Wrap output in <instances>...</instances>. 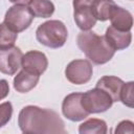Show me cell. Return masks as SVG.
Returning <instances> with one entry per match:
<instances>
[{
	"instance_id": "3957f363",
	"label": "cell",
	"mask_w": 134,
	"mask_h": 134,
	"mask_svg": "<svg viewBox=\"0 0 134 134\" xmlns=\"http://www.w3.org/2000/svg\"><path fill=\"white\" fill-rule=\"evenodd\" d=\"M68 31L65 24L59 20H49L39 25L36 38L39 43L49 48H60L67 41Z\"/></svg>"
},
{
	"instance_id": "ba28073f",
	"label": "cell",
	"mask_w": 134,
	"mask_h": 134,
	"mask_svg": "<svg viewBox=\"0 0 134 134\" xmlns=\"http://www.w3.org/2000/svg\"><path fill=\"white\" fill-rule=\"evenodd\" d=\"M82 93L73 92L65 96L62 104L63 115L71 121H80L89 116V113L86 112L81 103Z\"/></svg>"
},
{
	"instance_id": "7c38bea8",
	"label": "cell",
	"mask_w": 134,
	"mask_h": 134,
	"mask_svg": "<svg viewBox=\"0 0 134 134\" xmlns=\"http://www.w3.org/2000/svg\"><path fill=\"white\" fill-rule=\"evenodd\" d=\"M111 26L119 31H130L133 26V17L131 13L117 4L114 6L110 19Z\"/></svg>"
},
{
	"instance_id": "603a6c76",
	"label": "cell",
	"mask_w": 134,
	"mask_h": 134,
	"mask_svg": "<svg viewBox=\"0 0 134 134\" xmlns=\"http://www.w3.org/2000/svg\"><path fill=\"white\" fill-rule=\"evenodd\" d=\"M110 134H112V130H111V131H110Z\"/></svg>"
},
{
	"instance_id": "d6986e66",
	"label": "cell",
	"mask_w": 134,
	"mask_h": 134,
	"mask_svg": "<svg viewBox=\"0 0 134 134\" xmlns=\"http://www.w3.org/2000/svg\"><path fill=\"white\" fill-rule=\"evenodd\" d=\"M133 89H134V83L133 82H128V83H125L122 88H121V91H120V94H119V100L126 105L127 107L129 108H133V102H134V98H133Z\"/></svg>"
},
{
	"instance_id": "44dd1931",
	"label": "cell",
	"mask_w": 134,
	"mask_h": 134,
	"mask_svg": "<svg viewBox=\"0 0 134 134\" xmlns=\"http://www.w3.org/2000/svg\"><path fill=\"white\" fill-rule=\"evenodd\" d=\"M112 134H134V124L131 120H121L112 131Z\"/></svg>"
},
{
	"instance_id": "e0dca14e",
	"label": "cell",
	"mask_w": 134,
	"mask_h": 134,
	"mask_svg": "<svg viewBox=\"0 0 134 134\" xmlns=\"http://www.w3.org/2000/svg\"><path fill=\"white\" fill-rule=\"evenodd\" d=\"M115 2L113 1H103V0H98V1H92L91 2V7H92V12L93 15L95 17L96 20L99 21H106L110 19L111 13L115 6Z\"/></svg>"
},
{
	"instance_id": "ffe728a7",
	"label": "cell",
	"mask_w": 134,
	"mask_h": 134,
	"mask_svg": "<svg viewBox=\"0 0 134 134\" xmlns=\"http://www.w3.org/2000/svg\"><path fill=\"white\" fill-rule=\"evenodd\" d=\"M13 106L10 102H5L0 104V128L4 127L12 118Z\"/></svg>"
},
{
	"instance_id": "7402d4cb",
	"label": "cell",
	"mask_w": 134,
	"mask_h": 134,
	"mask_svg": "<svg viewBox=\"0 0 134 134\" xmlns=\"http://www.w3.org/2000/svg\"><path fill=\"white\" fill-rule=\"evenodd\" d=\"M9 93V86L6 80H0V100L5 98Z\"/></svg>"
},
{
	"instance_id": "7a4b0ae2",
	"label": "cell",
	"mask_w": 134,
	"mask_h": 134,
	"mask_svg": "<svg viewBox=\"0 0 134 134\" xmlns=\"http://www.w3.org/2000/svg\"><path fill=\"white\" fill-rule=\"evenodd\" d=\"M76 43L87 59L95 65L106 64L115 53V50L109 45L104 36H99L90 30L81 31L77 35Z\"/></svg>"
},
{
	"instance_id": "52a82bcc",
	"label": "cell",
	"mask_w": 134,
	"mask_h": 134,
	"mask_svg": "<svg viewBox=\"0 0 134 134\" xmlns=\"http://www.w3.org/2000/svg\"><path fill=\"white\" fill-rule=\"evenodd\" d=\"M91 2L90 0H74L72 2L74 22L82 31H89L96 23Z\"/></svg>"
},
{
	"instance_id": "9c48e42d",
	"label": "cell",
	"mask_w": 134,
	"mask_h": 134,
	"mask_svg": "<svg viewBox=\"0 0 134 134\" xmlns=\"http://www.w3.org/2000/svg\"><path fill=\"white\" fill-rule=\"evenodd\" d=\"M23 53L19 47L13 46L0 49V72L14 75L21 67Z\"/></svg>"
},
{
	"instance_id": "8fae6325",
	"label": "cell",
	"mask_w": 134,
	"mask_h": 134,
	"mask_svg": "<svg viewBox=\"0 0 134 134\" xmlns=\"http://www.w3.org/2000/svg\"><path fill=\"white\" fill-rule=\"evenodd\" d=\"M124 84H125V82L117 76L105 75L97 81L95 88H98V89L105 91L114 103V102L119 100V94H120Z\"/></svg>"
},
{
	"instance_id": "9a60e30c",
	"label": "cell",
	"mask_w": 134,
	"mask_h": 134,
	"mask_svg": "<svg viewBox=\"0 0 134 134\" xmlns=\"http://www.w3.org/2000/svg\"><path fill=\"white\" fill-rule=\"evenodd\" d=\"M27 6L34 17L37 18H48L54 12V5L51 1L46 0H29Z\"/></svg>"
},
{
	"instance_id": "2e32d148",
	"label": "cell",
	"mask_w": 134,
	"mask_h": 134,
	"mask_svg": "<svg viewBox=\"0 0 134 134\" xmlns=\"http://www.w3.org/2000/svg\"><path fill=\"white\" fill-rule=\"evenodd\" d=\"M108 127L105 120L89 118L79 127V134H107Z\"/></svg>"
},
{
	"instance_id": "5b68a950",
	"label": "cell",
	"mask_w": 134,
	"mask_h": 134,
	"mask_svg": "<svg viewBox=\"0 0 134 134\" xmlns=\"http://www.w3.org/2000/svg\"><path fill=\"white\" fill-rule=\"evenodd\" d=\"M81 103L86 112L91 113H102L107 111L112 107L113 100L111 97L103 90L94 88L82 93Z\"/></svg>"
},
{
	"instance_id": "4fadbf2b",
	"label": "cell",
	"mask_w": 134,
	"mask_h": 134,
	"mask_svg": "<svg viewBox=\"0 0 134 134\" xmlns=\"http://www.w3.org/2000/svg\"><path fill=\"white\" fill-rule=\"evenodd\" d=\"M104 37L115 51L129 47L132 40L131 31H119L112 26H109L106 29V34Z\"/></svg>"
},
{
	"instance_id": "6da1fadb",
	"label": "cell",
	"mask_w": 134,
	"mask_h": 134,
	"mask_svg": "<svg viewBox=\"0 0 134 134\" xmlns=\"http://www.w3.org/2000/svg\"><path fill=\"white\" fill-rule=\"evenodd\" d=\"M18 125L23 134H68L55 111L37 106L24 107L19 113Z\"/></svg>"
},
{
	"instance_id": "5bb4252c",
	"label": "cell",
	"mask_w": 134,
	"mask_h": 134,
	"mask_svg": "<svg viewBox=\"0 0 134 134\" xmlns=\"http://www.w3.org/2000/svg\"><path fill=\"white\" fill-rule=\"evenodd\" d=\"M39 79V75L21 70L14 79V89L17 92L26 93L37 86Z\"/></svg>"
},
{
	"instance_id": "8992f818",
	"label": "cell",
	"mask_w": 134,
	"mask_h": 134,
	"mask_svg": "<svg viewBox=\"0 0 134 134\" xmlns=\"http://www.w3.org/2000/svg\"><path fill=\"white\" fill-rule=\"evenodd\" d=\"M92 65L87 60H73L65 68L66 79L75 85L86 84L91 80Z\"/></svg>"
},
{
	"instance_id": "ac0fdd59",
	"label": "cell",
	"mask_w": 134,
	"mask_h": 134,
	"mask_svg": "<svg viewBox=\"0 0 134 134\" xmlns=\"http://www.w3.org/2000/svg\"><path fill=\"white\" fill-rule=\"evenodd\" d=\"M18 34L13 31L5 23H0V49L13 47L17 41Z\"/></svg>"
},
{
	"instance_id": "277c9868",
	"label": "cell",
	"mask_w": 134,
	"mask_h": 134,
	"mask_svg": "<svg viewBox=\"0 0 134 134\" xmlns=\"http://www.w3.org/2000/svg\"><path fill=\"white\" fill-rule=\"evenodd\" d=\"M34 18L35 17L27 6V1H18L8 8L3 23H5L13 31L18 34L27 29Z\"/></svg>"
},
{
	"instance_id": "30bf717a",
	"label": "cell",
	"mask_w": 134,
	"mask_h": 134,
	"mask_svg": "<svg viewBox=\"0 0 134 134\" xmlns=\"http://www.w3.org/2000/svg\"><path fill=\"white\" fill-rule=\"evenodd\" d=\"M48 66V60L45 53L38 50H29L25 54H23L21 67L22 70L27 71L29 73L41 75Z\"/></svg>"
}]
</instances>
